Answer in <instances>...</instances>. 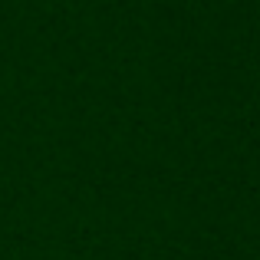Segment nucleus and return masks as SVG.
<instances>
[]
</instances>
